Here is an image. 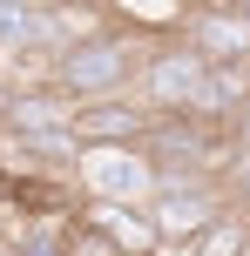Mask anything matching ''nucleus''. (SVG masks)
<instances>
[{"label": "nucleus", "instance_id": "obj_1", "mask_svg": "<svg viewBox=\"0 0 250 256\" xmlns=\"http://www.w3.org/2000/svg\"><path fill=\"white\" fill-rule=\"evenodd\" d=\"M149 54H156V48H149V40H135V34H102V40H88V48L61 54L48 81H54L75 108H88V102H115V94H129L135 81H142Z\"/></svg>", "mask_w": 250, "mask_h": 256}, {"label": "nucleus", "instance_id": "obj_2", "mask_svg": "<svg viewBox=\"0 0 250 256\" xmlns=\"http://www.w3.org/2000/svg\"><path fill=\"white\" fill-rule=\"evenodd\" d=\"M230 209H237V202H230L223 176H162L149 216H156L162 250H196V236L210 230V222H223Z\"/></svg>", "mask_w": 250, "mask_h": 256}, {"label": "nucleus", "instance_id": "obj_3", "mask_svg": "<svg viewBox=\"0 0 250 256\" xmlns=\"http://www.w3.org/2000/svg\"><path fill=\"white\" fill-rule=\"evenodd\" d=\"M81 196L88 202H122V209H149L156 202V155L135 142V148H81Z\"/></svg>", "mask_w": 250, "mask_h": 256}, {"label": "nucleus", "instance_id": "obj_4", "mask_svg": "<svg viewBox=\"0 0 250 256\" xmlns=\"http://www.w3.org/2000/svg\"><path fill=\"white\" fill-rule=\"evenodd\" d=\"M203 74H210L203 54H189L183 40H162V48L149 54L142 81H135V102H142L149 115H189L196 94H203Z\"/></svg>", "mask_w": 250, "mask_h": 256}, {"label": "nucleus", "instance_id": "obj_5", "mask_svg": "<svg viewBox=\"0 0 250 256\" xmlns=\"http://www.w3.org/2000/svg\"><path fill=\"white\" fill-rule=\"evenodd\" d=\"M183 40L189 54H203L210 68H230V61H250V20L243 7L230 0V7H189L183 14Z\"/></svg>", "mask_w": 250, "mask_h": 256}, {"label": "nucleus", "instance_id": "obj_6", "mask_svg": "<svg viewBox=\"0 0 250 256\" xmlns=\"http://www.w3.org/2000/svg\"><path fill=\"white\" fill-rule=\"evenodd\" d=\"M149 128H156V115L135 94H115V102H88L75 115V142L81 148H135V142H149Z\"/></svg>", "mask_w": 250, "mask_h": 256}, {"label": "nucleus", "instance_id": "obj_7", "mask_svg": "<svg viewBox=\"0 0 250 256\" xmlns=\"http://www.w3.org/2000/svg\"><path fill=\"white\" fill-rule=\"evenodd\" d=\"M0 54H7L14 68H27V54H48V68H54L48 7H21V0H0Z\"/></svg>", "mask_w": 250, "mask_h": 256}, {"label": "nucleus", "instance_id": "obj_8", "mask_svg": "<svg viewBox=\"0 0 250 256\" xmlns=\"http://www.w3.org/2000/svg\"><path fill=\"white\" fill-rule=\"evenodd\" d=\"M81 216L95 222V230H108L129 256H162V236H156V216L149 209H122V202H88L81 196Z\"/></svg>", "mask_w": 250, "mask_h": 256}, {"label": "nucleus", "instance_id": "obj_9", "mask_svg": "<svg viewBox=\"0 0 250 256\" xmlns=\"http://www.w3.org/2000/svg\"><path fill=\"white\" fill-rule=\"evenodd\" d=\"M189 256H250V216L243 209H230L223 222H210V230L196 236V250Z\"/></svg>", "mask_w": 250, "mask_h": 256}, {"label": "nucleus", "instance_id": "obj_10", "mask_svg": "<svg viewBox=\"0 0 250 256\" xmlns=\"http://www.w3.org/2000/svg\"><path fill=\"white\" fill-rule=\"evenodd\" d=\"M61 243H68V256H129V250H122L108 230H95V222L81 216V209L68 216V236H61Z\"/></svg>", "mask_w": 250, "mask_h": 256}, {"label": "nucleus", "instance_id": "obj_11", "mask_svg": "<svg viewBox=\"0 0 250 256\" xmlns=\"http://www.w3.org/2000/svg\"><path fill=\"white\" fill-rule=\"evenodd\" d=\"M223 189H230V202H237V209H250V148H237V155H230Z\"/></svg>", "mask_w": 250, "mask_h": 256}, {"label": "nucleus", "instance_id": "obj_12", "mask_svg": "<svg viewBox=\"0 0 250 256\" xmlns=\"http://www.w3.org/2000/svg\"><path fill=\"white\" fill-rule=\"evenodd\" d=\"M230 142H237V148H250V108H243L237 122H230Z\"/></svg>", "mask_w": 250, "mask_h": 256}, {"label": "nucleus", "instance_id": "obj_13", "mask_svg": "<svg viewBox=\"0 0 250 256\" xmlns=\"http://www.w3.org/2000/svg\"><path fill=\"white\" fill-rule=\"evenodd\" d=\"M0 256H21V250H14V243H7V236H0Z\"/></svg>", "mask_w": 250, "mask_h": 256}, {"label": "nucleus", "instance_id": "obj_14", "mask_svg": "<svg viewBox=\"0 0 250 256\" xmlns=\"http://www.w3.org/2000/svg\"><path fill=\"white\" fill-rule=\"evenodd\" d=\"M237 7H243V20H250V0H237Z\"/></svg>", "mask_w": 250, "mask_h": 256}, {"label": "nucleus", "instance_id": "obj_15", "mask_svg": "<svg viewBox=\"0 0 250 256\" xmlns=\"http://www.w3.org/2000/svg\"><path fill=\"white\" fill-rule=\"evenodd\" d=\"M0 142H7V128H0Z\"/></svg>", "mask_w": 250, "mask_h": 256}, {"label": "nucleus", "instance_id": "obj_16", "mask_svg": "<svg viewBox=\"0 0 250 256\" xmlns=\"http://www.w3.org/2000/svg\"><path fill=\"white\" fill-rule=\"evenodd\" d=\"M0 61H7V54H0Z\"/></svg>", "mask_w": 250, "mask_h": 256}]
</instances>
